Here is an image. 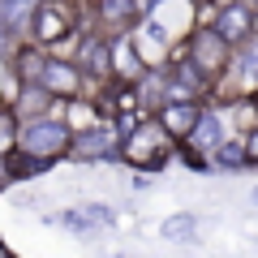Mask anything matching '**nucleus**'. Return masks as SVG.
Returning a JSON list of instances; mask_svg holds the SVG:
<instances>
[{
	"label": "nucleus",
	"mask_w": 258,
	"mask_h": 258,
	"mask_svg": "<svg viewBox=\"0 0 258 258\" xmlns=\"http://www.w3.org/2000/svg\"><path fill=\"white\" fill-rule=\"evenodd\" d=\"M172 134L164 125H134L129 134H120V155L129 159L134 168H147V172H159V168L172 159Z\"/></svg>",
	"instance_id": "nucleus-1"
},
{
	"label": "nucleus",
	"mask_w": 258,
	"mask_h": 258,
	"mask_svg": "<svg viewBox=\"0 0 258 258\" xmlns=\"http://www.w3.org/2000/svg\"><path fill=\"white\" fill-rule=\"evenodd\" d=\"M22 78L26 82H39L43 91L60 95V99H74L82 91V64L56 60V56H39V52H22Z\"/></svg>",
	"instance_id": "nucleus-2"
},
{
	"label": "nucleus",
	"mask_w": 258,
	"mask_h": 258,
	"mask_svg": "<svg viewBox=\"0 0 258 258\" xmlns=\"http://www.w3.org/2000/svg\"><path fill=\"white\" fill-rule=\"evenodd\" d=\"M22 151H35V155H47V159H60L64 151H74V129L64 120H52V116H35L22 125L18 134Z\"/></svg>",
	"instance_id": "nucleus-3"
},
{
	"label": "nucleus",
	"mask_w": 258,
	"mask_h": 258,
	"mask_svg": "<svg viewBox=\"0 0 258 258\" xmlns=\"http://www.w3.org/2000/svg\"><path fill=\"white\" fill-rule=\"evenodd\" d=\"M189 60L215 82V78L228 69V60H232V43H228L215 26H198V30L189 35Z\"/></svg>",
	"instance_id": "nucleus-4"
},
{
	"label": "nucleus",
	"mask_w": 258,
	"mask_h": 258,
	"mask_svg": "<svg viewBox=\"0 0 258 258\" xmlns=\"http://www.w3.org/2000/svg\"><path fill=\"white\" fill-rule=\"evenodd\" d=\"M211 26L220 30V35L228 39L232 47L249 43V39L258 35V18H254V9H249L245 0H224V5H220V13H215V22H211Z\"/></svg>",
	"instance_id": "nucleus-5"
},
{
	"label": "nucleus",
	"mask_w": 258,
	"mask_h": 258,
	"mask_svg": "<svg viewBox=\"0 0 258 258\" xmlns=\"http://www.w3.org/2000/svg\"><path fill=\"white\" fill-rule=\"evenodd\" d=\"M74 155L78 159H116L120 134L108 125H91V129H82V138H74Z\"/></svg>",
	"instance_id": "nucleus-6"
},
{
	"label": "nucleus",
	"mask_w": 258,
	"mask_h": 258,
	"mask_svg": "<svg viewBox=\"0 0 258 258\" xmlns=\"http://www.w3.org/2000/svg\"><path fill=\"white\" fill-rule=\"evenodd\" d=\"M198 116H203V103H198V99H168L164 108H159L155 120L172 134L176 142H185V138H189V129L198 125Z\"/></svg>",
	"instance_id": "nucleus-7"
},
{
	"label": "nucleus",
	"mask_w": 258,
	"mask_h": 258,
	"mask_svg": "<svg viewBox=\"0 0 258 258\" xmlns=\"http://www.w3.org/2000/svg\"><path fill=\"white\" fill-rule=\"evenodd\" d=\"M228 138V129H224V116L220 112H207L203 108V116H198V125L189 129V138H185V151L189 155H215V147Z\"/></svg>",
	"instance_id": "nucleus-8"
},
{
	"label": "nucleus",
	"mask_w": 258,
	"mask_h": 258,
	"mask_svg": "<svg viewBox=\"0 0 258 258\" xmlns=\"http://www.w3.org/2000/svg\"><path fill=\"white\" fill-rule=\"evenodd\" d=\"M30 26H35L39 43H60V39L74 30V22H69V9H60V5H39L35 18H30Z\"/></svg>",
	"instance_id": "nucleus-9"
},
{
	"label": "nucleus",
	"mask_w": 258,
	"mask_h": 258,
	"mask_svg": "<svg viewBox=\"0 0 258 258\" xmlns=\"http://www.w3.org/2000/svg\"><path fill=\"white\" fill-rule=\"evenodd\" d=\"M112 69H116V52H112V43H103V39H82V74L112 78Z\"/></svg>",
	"instance_id": "nucleus-10"
},
{
	"label": "nucleus",
	"mask_w": 258,
	"mask_h": 258,
	"mask_svg": "<svg viewBox=\"0 0 258 258\" xmlns=\"http://www.w3.org/2000/svg\"><path fill=\"white\" fill-rule=\"evenodd\" d=\"M39 0H0V35H13L22 22H30Z\"/></svg>",
	"instance_id": "nucleus-11"
},
{
	"label": "nucleus",
	"mask_w": 258,
	"mask_h": 258,
	"mask_svg": "<svg viewBox=\"0 0 258 258\" xmlns=\"http://www.w3.org/2000/svg\"><path fill=\"white\" fill-rule=\"evenodd\" d=\"M99 18L116 30H129L138 22V0H99Z\"/></svg>",
	"instance_id": "nucleus-12"
},
{
	"label": "nucleus",
	"mask_w": 258,
	"mask_h": 258,
	"mask_svg": "<svg viewBox=\"0 0 258 258\" xmlns=\"http://www.w3.org/2000/svg\"><path fill=\"white\" fill-rule=\"evenodd\" d=\"M215 168H224V172H237V168H249V155H245V138H224L220 147H215Z\"/></svg>",
	"instance_id": "nucleus-13"
},
{
	"label": "nucleus",
	"mask_w": 258,
	"mask_h": 258,
	"mask_svg": "<svg viewBox=\"0 0 258 258\" xmlns=\"http://www.w3.org/2000/svg\"><path fill=\"white\" fill-rule=\"evenodd\" d=\"M56 159H47V155H35V151H26V155H18V159H9V176H39V172H47Z\"/></svg>",
	"instance_id": "nucleus-14"
},
{
	"label": "nucleus",
	"mask_w": 258,
	"mask_h": 258,
	"mask_svg": "<svg viewBox=\"0 0 258 258\" xmlns=\"http://www.w3.org/2000/svg\"><path fill=\"white\" fill-rule=\"evenodd\" d=\"M194 228H198V220H194V215H168V220L159 224V232H164L168 241H189Z\"/></svg>",
	"instance_id": "nucleus-15"
},
{
	"label": "nucleus",
	"mask_w": 258,
	"mask_h": 258,
	"mask_svg": "<svg viewBox=\"0 0 258 258\" xmlns=\"http://www.w3.org/2000/svg\"><path fill=\"white\" fill-rule=\"evenodd\" d=\"M13 138H18V108H0V155L13 151Z\"/></svg>",
	"instance_id": "nucleus-16"
},
{
	"label": "nucleus",
	"mask_w": 258,
	"mask_h": 258,
	"mask_svg": "<svg viewBox=\"0 0 258 258\" xmlns=\"http://www.w3.org/2000/svg\"><path fill=\"white\" fill-rule=\"evenodd\" d=\"M245 155H249V164H258V125H249V134H245Z\"/></svg>",
	"instance_id": "nucleus-17"
},
{
	"label": "nucleus",
	"mask_w": 258,
	"mask_h": 258,
	"mask_svg": "<svg viewBox=\"0 0 258 258\" xmlns=\"http://www.w3.org/2000/svg\"><path fill=\"white\" fill-rule=\"evenodd\" d=\"M5 254H9V245H5V241H0V258H5Z\"/></svg>",
	"instance_id": "nucleus-18"
}]
</instances>
